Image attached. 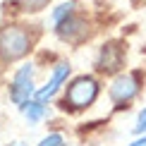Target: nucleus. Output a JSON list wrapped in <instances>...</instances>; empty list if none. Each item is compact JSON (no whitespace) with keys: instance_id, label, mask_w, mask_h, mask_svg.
<instances>
[{"instance_id":"10","label":"nucleus","mask_w":146,"mask_h":146,"mask_svg":"<svg viewBox=\"0 0 146 146\" xmlns=\"http://www.w3.org/2000/svg\"><path fill=\"white\" fill-rule=\"evenodd\" d=\"M17 5L24 10V12H38V10H43L50 0H15Z\"/></svg>"},{"instance_id":"4","label":"nucleus","mask_w":146,"mask_h":146,"mask_svg":"<svg viewBox=\"0 0 146 146\" xmlns=\"http://www.w3.org/2000/svg\"><path fill=\"white\" fill-rule=\"evenodd\" d=\"M34 96H36V89H34V65L27 62V65H22V67L15 72V77H12L10 98H12V103H17V106H24V103H29Z\"/></svg>"},{"instance_id":"1","label":"nucleus","mask_w":146,"mask_h":146,"mask_svg":"<svg viewBox=\"0 0 146 146\" xmlns=\"http://www.w3.org/2000/svg\"><path fill=\"white\" fill-rule=\"evenodd\" d=\"M29 48H31V34L24 27H3L0 29V58L12 62V60H19L22 55H27Z\"/></svg>"},{"instance_id":"3","label":"nucleus","mask_w":146,"mask_h":146,"mask_svg":"<svg viewBox=\"0 0 146 146\" xmlns=\"http://www.w3.org/2000/svg\"><path fill=\"white\" fill-rule=\"evenodd\" d=\"M139 91H141V77L137 72H125V74H117L113 79L108 94H110L115 108H127L139 96Z\"/></svg>"},{"instance_id":"14","label":"nucleus","mask_w":146,"mask_h":146,"mask_svg":"<svg viewBox=\"0 0 146 146\" xmlns=\"http://www.w3.org/2000/svg\"><path fill=\"white\" fill-rule=\"evenodd\" d=\"M10 146H27V144H24V141H12Z\"/></svg>"},{"instance_id":"7","label":"nucleus","mask_w":146,"mask_h":146,"mask_svg":"<svg viewBox=\"0 0 146 146\" xmlns=\"http://www.w3.org/2000/svg\"><path fill=\"white\" fill-rule=\"evenodd\" d=\"M55 31L58 36L62 41H70V43H77V41H82V38H86L89 36V27H86V22L82 19V17H67L65 22H60L58 27H55Z\"/></svg>"},{"instance_id":"2","label":"nucleus","mask_w":146,"mask_h":146,"mask_svg":"<svg viewBox=\"0 0 146 146\" xmlns=\"http://www.w3.org/2000/svg\"><path fill=\"white\" fill-rule=\"evenodd\" d=\"M96 98H98V82H96L94 77L84 74V77H77L67 86L62 103L70 110H84V108H89Z\"/></svg>"},{"instance_id":"6","label":"nucleus","mask_w":146,"mask_h":146,"mask_svg":"<svg viewBox=\"0 0 146 146\" xmlns=\"http://www.w3.org/2000/svg\"><path fill=\"white\" fill-rule=\"evenodd\" d=\"M70 72H72L70 62H58L55 67H53V74H50V79H48V82H46V86L36 89V96H34V98H36V101H41V103L50 101L53 96H55L58 91H60V86H62V84L67 82Z\"/></svg>"},{"instance_id":"13","label":"nucleus","mask_w":146,"mask_h":146,"mask_svg":"<svg viewBox=\"0 0 146 146\" xmlns=\"http://www.w3.org/2000/svg\"><path fill=\"white\" fill-rule=\"evenodd\" d=\"M127 146H146V134H141V137H137L132 144H127Z\"/></svg>"},{"instance_id":"8","label":"nucleus","mask_w":146,"mask_h":146,"mask_svg":"<svg viewBox=\"0 0 146 146\" xmlns=\"http://www.w3.org/2000/svg\"><path fill=\"white\" fill-rule=\"evenodd\" d=\"M19 110L24 113V117L29 120V125H36V122H41V120L46 117V103H41V101H36L31 98L29 103H24V106H19Z\"/></svg>"},{"instance_id":"11","label":"nucleus","mask_w":146,"mask_h":146,"mask_svg":"<svg viewBox=\"0 0 146 146\" xmlns=\"http://www.w3.org/2000/svg\"><path fill=\"white\" fill-rule=\"evenodd\" d=\"M38 146H65V139H62V134L53 132V134H46L43 139H41Z\"/></svg>"},{"instance_id":"5","label":"nucleus","mask_w":146,"mask_h":146,"mask_svg":"<svg viewBox=\"0 0 146 146\" xmlns=\"http://www.w3.org/2000/svg\"><path fill=\"white\" fill-rule=\"evenodd\" d=\"M125 43L122 41H108V43L101 46L98 50V58H96V70L98 72H106V74H113L122 67L125 62Z\"/></svg>"},{"instance_id":"9","label":"nucleus","mask_w":146,"mask_h":146,"mask_svg":"<svg viewBox=\"0 0 146 146\" xmlns=\"http://www.w3.org/2000/svg\"><path fill=\"white\" fill-rule=\"evenodd\" d=\"M72 15H74V3H72V0H67V3H60L58 7L53 10V15H50V22L58 27L60 22H65V19H67V17H72Z\"/></svg>"},{"instance_id":"12","label":"nucleus","mask_w":146,"mask_h":146,"mask_svg":"<svg viewBox=\"0 0 146 146\" xmlns=\"http://www.w3.org/2000/svg\"><path fill=\"white\" fill-rule=\"evenodd\" d=\"M134 134H146V106L139 110V115H137V122H134Z\"/></svg>"}]
</instances>
